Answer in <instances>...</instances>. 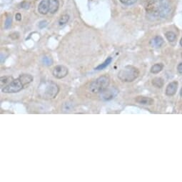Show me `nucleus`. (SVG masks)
<instances>
[{
    "instance_id": "13",
    "label": "nucleus",
    "mask_w": 182,
    "mask_h": 182,
    "mask_svg": "<svg viewBox=\"0 0 182 182\" xmlns=\"http://www.w3.org/2000/svg\"><path fill=\"white\" fill-rule=\"evenodd\" d=\"M14 80L13 78L12 77H1V79H0V82H1V87L3 88V87L7 86V85L9 84L12 81Z\"/></svg>"
},
{
    "instance_id": "16",
    "label": "nucleus",
    "mask_w": 182,
    "mask_h": 182,
    "mask_svg": "<svg viewBox=\"0 0 182 182\" xmlns=\"http://www.w3.org/2000/svg\"><path fill=\"white\" fill-rule=\"evenodd\" d=\"M111 61H112V58L111 57H109V58H107V59H106L105 62L103 63V64L99 65V66H97V67L95 68L96 70H102L104 69H105L107 67V66H109V64H111Z\"/></svg>"
},
{
    "instance_id": "2",
    "label": "nucleus",
    "mask_w": 182,
    "mask_h": 182,
    "mask_svg": "<svg viewBox=\"0 0 182 182\" xmlns=\"http://www.w3.org/2000/svg\"><path fill=\"white\" fill-rule=\"evenodd\" d=\"M33 81V77L30 74H22L17 79H14L7 86L1 88V92L5 94H13L20 92L26 85Z\"/></svg>"
},
{
    "instance_id": "28",
    "label": "nucleus",
    "mask_w": 182,
    "mask_h": 182,
    "mask_svg": "<svg viewBox=\"0 0 182 182\" xmlns=\"http://www.w3.org/2000/svg\"><path fill=\"white\" fill-rule=\"evenodd\" d=\"M180 94H181V96H182V88H181V93H180Z\"/></svg>"
},
{
    "instance_id": "12",
    "label": "nucleus",
    "mask_w": 182,
    "mask_h": 182,
    "mask_svg": "<svg viewBox=\"0 0 182 182\" xmlns=\"http://www.w3.org/2000/svg\"><path fill=\"white\" fill-rule=\"evenodd\" d=\"M59 2L58 0H49V12L51 14H54L59 9Z\"/></svg>"
},
{
    "instance_id": "4",
    "label": "nucleus",
    "mask_w": 182,
    "mask_h": 182,
    "mask_svg": "<svg viewBox=\"0 0 182 182\" xmlns=\"http://www.w3.org/2000/svg\"><path fill=\"white\" fill-rule=\"evenodd\" d=\"M139 71L134 66H127L120 70L118 78L123 82H132L138 78Z\"/></svg>"
},
{
    "instance_id": "22",
    "label": "nucleus",
    "mask_w": 182,
    "mask_h": 182,
    "mask_svg": "<svg viewBox=\"0 0 182 182\" xmlns=\"http://www.w3.org/2000/svg\"><path fill=\"white\" fill-rule=\"evenodd\" d=\"M46 25H47V22L46 21H42L40 22V24H39V27H40L41 29H43V28L45 27Z\"/></svg>"
},
{
    "instance_id": "27",
    "label": "nucleus",
    "mask_w": 182,
    "mask_h": 182,
    "mask_svg": "<svg viewBox=\"0 0 182 182\" xmlns=\"http://www.w3.org/2000/svg\"><path fill=\"white\" fill-rule=\"evenodd\" d=\"M180 44H181V46H182V38H181V40H180Z\"/></svg>"
},
{
    "instance_id": "9",
    "label": "nucleus",
    "mask_w": 182,
    "mask_h": 182,
    "mask_svg": "<svg viewBox=\"0 0 182 182\" xmlns=\"http://www.w3.org/2000/svg\"><path fill=\"white\" fill-rule=\"evenodd\" d=\"M178 88L177 81H172L169 84L166 89V94L167 96H174L176 94Z\"/></svg>"
},
{
    "instance_id": "21",
    "label": "nucleus",
    "mask_w": 182,
    "mask_h": 182,
    "mask_svg": "<svg viewBox=\"0 0 182 182\" xmlns=\"http://www.w3.org/2000/svg\"><path fill=\"white\" fill-rule=\"evenodd\" d=\"M29 3L27 2V1H25V2H22L21 4V8H24V9H29Z\"/></svg>"
},
{
    "instance_id": "11",
    "label": "nucleus",
    "mask_w": 182,
    "mask_h": 182,
    "mask_svg": "<svg viewBox=\"0 0 182 182\" xmlns=\"http://www.w3.org/2000/svg\"><path fill=\"white\" fill-rule=\"evenodd\" d=\"M164 44V40L160 36H157L150 41V45L152 47H160Z\"/></svg>"
},
{
    "instance_id": "8",
    "label": "nucleus",
    "mask_w": 182,
    "mask_h": 182,
    "mask_svg": "<svg viewBox=\"0 0 182 182\" xmlns=\"http://www.w3.org/2000/svg\"><path fill=\"white\" fill-rule=\"evenodd\" d=\"M38 12L41 14H46L49 12V0H42L39 4Z\"/></svg>"
},
{
    "instance_id": "18",
    "label": "nucleus",
    "mask_w": 182,
    "mask_h": 182,
    "mask_svg": "<svg viewBox=\"0 0 182 182\" xmlns=\"http://www.w3.org/2000/svg\"><path fill=\"white\" fill-rule=\"evenodd\" d=\"M69 16L68 14H63L59 19V25L60 26L66 25L69 22Z\"/></svg>"
},
{
    "instance_id": "14",
    "label": "nucleus",
    "mask_w": 182,
    "mask_h": 182,
    "mask_svg": "<svg viewBox=\"0 0 182 182\" xmlns=\"http://www.w3.org/2000/svg\"><path fill=\"white\" fill-rule=\"evenodd\" d=\"M164 81L163 80L162 78L161 77H155L152 80V84L154 87H157V88H161L164 86Z\"/></svg>"
},
{
    "instance_id": "26",
    "label": "nucleus",
    "mask_w": 182,
    "mask_h": 182,
    "mask_svg": "<svg viewBox=\"0 0 182 182\" xmlns=\"http://www.w3.org/2000/svg\"><path fill=\"white\" fill-rule=\"evenodd\" d=\"M119 1L122 3H123V4H127V2L128 1V0H119Z\"/></svg>"
},
{
    "instance_id": "5",
    "label": "nucleus",
    "mask_w": 182,
    "mask_h": 182,
    "mask_svg": "<svg viewBox=\"0 0 182 182\" xmlns=\"http://www.w3.org/2000/svg\"><path fill=\"white\" fill-rule=\"evenodd\" d=\"M171 5L169 0H159L158 13L161 18H166L171 13Z\"/></svg>"
},
{
    "instance_id": "15",
    "label": "nucleus",
    "mask_w": 182,
    "mask_h": 182,
    "mask_svg": "<svg viewBox=\"0 0 182 182\" xmlns=\"http://www.w3.org/2000/svg\"><path fill=\"white\" fill-rule=\"evenodd\" d=\"M163 67L164 66L162 64H156L151 66L150 71L152 74H158L163 69Z\"/></svg>"
},
{
    "instance_id": "24",
    "label": "nucleus",
    "mask_w": 182,
    "mask_h": 182,
    "mask_svg": "<svg viewBox=\"0 0 182 182\" xmlns=\"http://www.w3.org/2000/svg\"><path fill=\"white\" fill-rule=\"evenodd\" d=\"M136 1H137V0H128V1L127 2V4H127V5L133 4H134Z\"/></svg>"
},
{
    "instance_id": "20",
    "label": "nucleus",
    "mask_w": 182,
    "mask_h": 182,
    "mask_svg": "<svg viewBox=\"0 0 182 182\" xmlns=\"http://www.w3.org/2000/svg\"><path fill=\"white\" fill-rule=\"evenodd\" d=\"M12 24V16H7V18L6 19L4 22V29H8L11 27Z\"/></svg>"
},
{
    "instance_id": "25",
    "label": "nucleus",
    "mask_w": 182,
    "mask_h": 182,
    "mask_svg": "<svg viewBox=\"0 0 182 182\" xmlns=\"http://www.w3.org/2000/svg\"><path fill=\"white\" fill-rule=\"evenodd\" d=\"M177 70H178V72H179V73L182 74V63H181V64H179V65H178Z\"/></svg>"
},
{
    "instance_id": "1",
    "label": "nucleus",
    "mask_w": 182,
    "mask_h": 182,
    "mask_svg": "<svg viewBox=\"0 0 182 182\" xmlns=\"http://www.w3.org/2000/svg\"><path fill=\"white\" fill-rule=\"evenodd\" d=\"M59 92L58 85L52 81H42L38 86L37 94L40 99L51 100L56 98Z\"/></svg>"
},
{
    "instance_id": "23",
    "label": "nucleus",
    "mask_w": 182,
    "mask_h": 182,
    "mask_svg": "<svg viewBox=\"0 0 182 182\" xmlns=\"http://www.w3.org/2000/svg\"><path fill=\"white\" fill-rule=\"evenodd\" d=\"M15 18H16V20H17V21H20V20L22 19L21 14H19V13H17V14H16Z\"/></svg>"
},
{
    "instance_id": "10",
    "label": "nucleus",
    "mask_w": 182,
    "mask_h": 182,
    "mask_svg": "<svg viewBox=\"0 0 182 182\" xmlns=\"http://www.w3.org/2000/svg\"><path fill=\"white\" fill-rule=\"evenodd\" d=\"M135 101L137 103L143 105H152L154 104V99H151V98L143 96H137V97H136V99H135Z\"/></svg>"
},
{
    "instance_id": "3",
    "label": "nucleus",
    "mask_w": 182,
    "mask_h": 182,
    "mask_svg": "<svg viewBox=\"0 0 182 182\" xmlns=\"http://www.w3.org/2000/svg\"><path fill=\"white\" fill-rule=\"evenodd\" d=\"M109 84H110V78L108 75L105 74L98 77L95 80L91 82L89 86V90L93 94H98L108 88Z\"/></svg>"
},
{
    "instance_id": "17",
    "label": "nucleus",
    "mask_w": 182,
    "mask_h": 182,
    "mask_svg": "<svg viewBox=\"0 0 182 182\" xmlns=\"http://www.w3.org/2000/svg\"><path fill=\"white\" fill-rule=\"evenodd\" d=\"M165 36H166V38L167 39V40L170 42H174L176 38L175 33L173 32V31H167V32H166Z\"/></svg>"
},
{
    "instance_id": "29",
    "label": "nucleus",
    "mask_w": 182,
    "mask_h": 182,
    "mask_svg": "<svg viewBox=\"0 0 182 182\" xmlns=\"http://www.w3.org/2000/svg\"><path fill=\"white\" fill-rule=\"evenodd\" d=\"M181 57H182V54H181Z\"/></svg>"
},
{
    "instance_id": "6",
    "label": "nucleus",
    "mask_w": 182,
    "mask_h": 182,
    "mask_svg": "<svg viewBox=\"0 0 182 182\" xmlns=\"http://www.w3.org/2000/svg\"><path fill=\"white\" fill-rule=\"evenodd\" d=\"M119 91L116 87H108L104 90L103 92L100 93V97L102 100L104 101H109V100L113 99L114 98L116 97L118 95Z\"/></svg>"
},
{
    "instance_id": "7",
    "label": "nucleus",
    "mask_w": 182,
    "mask_h": 182,
    "mask_svg": "<svg viewBox=\"0 0 182 182\" xmlns=\"http://www.w3.org/2000/svg\"><path fill=\"white\" fill-rule=\"evenodd\" d=\"M69 73L68 69L65 66L63 65H57L53 69L52 74L56 79H63L65 77H66Z\"/></svg>"
},
{
    "instance_id": "19",
    "label": "nucleus",
    "mask_w": 182,
    "mask_h": 182,
    "mask_svg": "<svg viewBox=\"0 0 182 182\" xmlns=\"http://www.w3.org/2000/svg\"><path fill=\"white\" fill-rule=\"evenodd\" d=\"M42 63L46 66H51L53 64V60L51 57L45 56L42 58Z\"/></svg>"
}]
</instances>
